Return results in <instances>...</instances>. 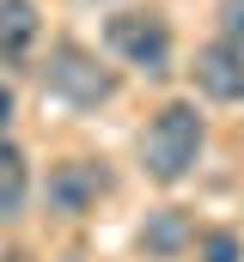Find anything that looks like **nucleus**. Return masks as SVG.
Here are the masks:
<instances>
[{
    "instance_id": "nucleus-3",
    "label": "nucleus",
    "mask_w": 244,
    "mask_h": 262,
    "mask_svg": "<svg viewBox=\"0 0 244 262\" xmlns=\"http://www.w3.org/2000/svg\"><path fill=\"white\" fill-rule=\"evenodd\" d=\"M104 43H110V49H116L128 67H140L147 79L171 73V25H165L159 12H147V6H128V12H116V18L104 25Z\"/></svg>"
},
{
    "instance_id": "nucleus-2",
    "label": "nucleus",
    "mask_w": 244,
    "mask_h": 262,
    "mask_svg": "<svg viewBox=\"0 0 244 262\" xmlns=\"http://www.w3.org/2000/svg\"><path fill=\"white\" fill-rule=\"evenodd\" d=\"M43 92L67 110H98L116 98V67H104L86 43H55L43 61Z\"/></svg>"
},
{
    "instance_id": "nucleus-9",
    "label": "nucleus",
    "mask_w": 244,
    "mask_h": 262,
    "mask_svg": "<svg viewBox=\"0 0 244 262\" xmlns=\"http://www.w3.org/2000/svg\"><path fill=\"white\" fill-rule=\"evenodd\" d=\"M201 262H244V238L226 232V226L208 232V238H201Z\"/></svg>"
},
{
    "instance_id": "nucleus-1",
    "label": "nucleus",
    "mask_w": 244,
    "mask_h": 262,
    "mask_svg": "<svg viewBox=\"0 0 244 262\" xmlns=\"http://www.w3.org/2000/svg\"><path fill=\"white\" fill-rule=\"evenodd\" d=\"M201 146H208V122H201V110H195L189 98H171V104L153 116V128L140 134V165H147L153 183L171 189V183H183V177L195 171Z\"/></svg>"
},
{
    "instance_id": "nucleus-5",
    "label": "nucleus",
    "mask_w": 244,
    "mask_h": 262,
    "mask_svg": "<svg viewBox=\"0 0 244 262\" xmlns=\"http://www.w3.org/2000/svg\"><path fill=\"white\" fill-rule=\"evenodd\" d=\"M195 92L214 98V104H244V49H232L226 37L220 43H201L195 49Z\"/></svg>"
},
{
    "instance_id": "nucleus-10",
    "label": "nucleus",
    "mask_w": 244,
    "mask_h": 262,
    "mask_svg": "<svg viewBox=\"0 0 244 262\" xmlns=\"http://www.w3.org/2000/svg\"><path fill=\"white\" fill-rule=\"evenodd\" d=\"M220 37L244 49V0H220Z\"/></svg>"
},
{
    "instance_id": "nucleus-7",
    "label": "nucleus",
    "mask_w": 244,
    "mask_h": 262,
    "mask_svg": "<svg viewBox=\"0 0 244 262\" xmlns=\"http://www.w3.org/2000/svg\"><path fill=\"white\" fill-rule=\"evenodd\" d=\"M37 31H43L37 0H0V61H25Z\"/></svg>"
},
{
    "instance_id": "nucleus-6",
    "label": "nucleus",
    "mask_w": 244,
    "mask_h": 262,
    "mask_svg": "<svg viewBox=\"0 0 244 262\" xmlns=\"http://www.w3.org/2000/svg\"><path fill=\"white\" fill-rule=\"evenodd\" d=\"M189 213L183 207H153L147 213V226H140V250L147 256H159V262H171V256H183L189 250Z\"/></svg>"
},
{
    "instance_id": "nucleus-8",
    "label": "nucleus",
    "mask_w": 244,
    "mask_h": 262,
    "mask_svg": "<svg viewBox=\"0 0 244 262\" xmlns=\"http://www.w3.org/2000/svg\"><path fill=\"white\" fill-rule=\"evenodd\" d=\"M31 201V165L12 140H0V220H18Z\"/></svg>"
},
{
    "instance_id": "nucleus-11",
    "label": "nucleus",
    "mask_w": 244,
    "mask_h": 262,
    "mask_svg": "<svg viewBox=\"0 0 244 262\" xmlns=\"http://www.w3.org/2000/svg\"><path fill=\"white\" fill-rule=\"evenodd\" d=\"M6 122H12V85H0V134H6Z\"/></svg>"
},
{
    "instance_id": "nucleus-4",
    "label": "nucleus",
    "mask_w": 244,
    "mask_h": 262,
    "mask_svg": "<svg viewBox=\"0 0 244 262\" xmlns=\"http://www.w3.org/2000/svg\"><path fill=\"white\" fill-rule=\"evenodd\" d=\"M104 195H110V171H104V159H61L55 171H49V183H43V207L61 213V220L92 213Z\"/></svg>"
}]
</instances>
